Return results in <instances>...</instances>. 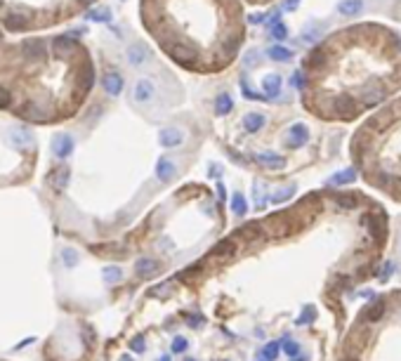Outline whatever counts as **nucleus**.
<instances>
[{"label":"nucleus","instance_id":"f03ea898","mask_svg":"<svg viewBox=\"0 0 401 361\" xmlns=\"http://www.w3.org/2000/svg\"><path fill=\"white\" fill-rule=\"evenodd\" d=\"M52 153H54L57 159H66V156H71V153H73V137H71V135H66V132L54 135V139H52Z\"/></svg>","mask_w":401,"mask_h":361},{"label":"nucleus","instance_id":"37998d69","mask_svg":"<svg viewBox=\"0 0 401 361\" xmlns=\"http://www.w3.org/2000/svg\"><path fill=\"white\" fill-rule=\"evenodd\" d=\"M160 361H170V356H163V359H160Z\"/></svg>","mask_w":401,"mask_h":361},{"label":"nucleus","instance_id":"6ab92c4d","mask_svg":"<svg viewBox=\"0 0 401 361\" xmlns=\"http://www.w3.org/2000/svg\"><path fill=\"white\" fill-rule=\"evenodd\" d=\"M102 276L106 283H118L121 279H123V269L116 267V265H109V267L102 269Z\"/></svg>","mask_w":401,"mask_h":361},{"label":"nucleus","instance_id":"a878e982","mask_svg":"<svg viewBox=\"0 0 401 361\" xmlns=\"http://www.w3.org/2000/svg\"><path fill=\"white\" fill-rule=\"evenodd\" d=\"M187 347H189L187 338H182V335H175V338H173V345H170V349H173V354H182V352H187Z\"/></svg>","mask_w":401,"mask_h":361},{"label":"nucleus","instance_id":"a19ab883","mask_svg":"<svg viewBox=\"0 0 401 361\" xmlns=\"http://www.w3.org/2000/svg\"><path fill=\"white\" fill-rule=\"evenodd\" d=\"M219 173H222V168H219V166H215V168L208 170V175H212V177H219Z\"/></svg>","mask_w":401,"mask_h":361},{"label":"nucleus","instance_id":"9d476101","mask_svg":"<svg viewBox=\"0 0 401 361\" xmlns=\"http://www.w3.org/2000/svg\"><path fill=\"white\" fill-rule=\"evenodd\" d=\"M10 139L15 142V146H31L33 144V132L29 128H12L10 130Z\"/></svg>","mask_w":401,"mask_h":361},{"label":"nucleus","instance_id":"7ed1b4c3","mask_svg":"<svg viewBox=\"0 0 401 361\" xmlns=\"http://www.w3.org/2000/svg\"><path fill=\"white\" fill-rule=\"evenodd\" d=\"M153 92H156V87H153L151 80H137L135 83V87H132V99L137 101V104H146V101H151L153 99Z\"/></svg>","mask_w":401,"mask_h":361},{"label":"nucleus","instance_id":"f3484780","mask_svg":"<svg viewBox=\"0 0 401 361\" xmlns=\"http://www.w3.org/2000/svg\"><path fill=\"white\" fill-rule=\"evenodd\" d=\"M243 125H246V130L248 132H257L264 125V116L262 114H248L246 118H243Z\"/></svg>","mask_w":401,"mask_h":361},{"label":"nucleus","instance_id":"c9c22d12","mask_svg":"<svg viewBox=\"0 0 401 361\" xmlns=\"http://www.w3.org/2000/svg\"><path fill=\"white\" fill-rule=\"evenodd\" d=\"M10 104V92L8 90H0V109H5Z\"/></svg>","mask_w":401,"mask_h":361},{"label":"nucleus","instance_id":"9b49d317","mask_svg":"<svg viewBox=\"0 0 401 361\" xmlns=\"http://www.w3.org/2000/svg\"><path fill=\"white\" fill-rule=\"evenodd\" d=\"M307 139H309V130H307L305 125H302V123L293 125L291 132H288V144H291V146H302Z\"/></svg>","mask_w":401,"mask_h":361},{"label":"nucleus","instance_id":"4c0bfd02","mask_svg":"<svg viewBox=\"0 0 401 361\" xmlns=\"http://www.w3.org/2000/svg\"><path fill=\"white\" fill-rule=\"evenodd\" d=\"M243 62H246V64H255V62H257V55H255V52H248V55L243 57Z\"/></svg>","mask_w":401,"mask_h":361},{"label":"nucleus","instance_id":"ddd939ff","mask_svg":"<svg viewBox=\"0 0 401 361\" xmlns=\"http://www.w3.org/2000/svg\"><path fill=\"white\" fill-rule=\"evenodd\" d=\"M232 210L236 217H243L248 213V203H246V196L241 194V191H234L232 196Z\"/></svg>","mask_w":401,"mask_h":361},{"label":"nucleus","instance_id":"aec40b11","mask_svg":"<svg viewBox=\"0 0 401 361\" xmlns=\"http://www.w3.org/2000/svg\"><path fill=\"white\" fill-rule=\"evenodd\" d=\"M69 180H71V168H69V166H59L57 170H54V184H57L59 189H64L66 184H69Z\"/></svg>","mask_w":401,"mask_h":361},{"label":"nucleus","instance_id":"4468645a","mask_svg":"<svg viewBox=\"0 0 401 361\" xmlns=\"http://www.w3.org/2000/svg\"><path fill=\"white\" fill-rule=\"evenodd\" d=\"M29 24V19L24 15H19V12H10L8 17H5V26H8L10 31H19V29H24Z\"/></svg>","mask_w":401,"mask_h":361},{"label":"nucleus","instance_id":"72a5a7b5","mask_svg":"<svg viewBox=\"0 0 401 361\" xmlns=\"http://www.w3.org/2000/svg\"><path fill=\"white\" fill-rule=\"evenodd\" d=\"M54 47H57V50H73V40L71 38H57V40H54Z\"/></svg>","mask_w":401,"mask_h":361},{"label":"nucleus","instance_id":"393cba45","mask_svg":"<svg viewBox=\"0 0 401 361\" xmlns=\"http://www.w3.org/2000/svg\"><path fill=\"white\" fill-rule=\"evenodd\" d=\"M232 253H234V241H229V238L212 248V255H232Z\"/></svg>","mask_w":401,"mask_h":361},{"label":"nucleus","instance_id":"412c9836","mask_svg":"<svg viewBox=\"0 0 401 361\" xmlns=\"http://www.w3.org/2000/svg\"><path fill=\"white\" fill-rule=\"evenodd\" d=\"M267 55H269L271 59H276V62H288V59L293 57V52L285 50V47H281V45H274V47H269V50H267Z\"/></svg>","mask_w":401,"mask_h":361},{"label":"nucleus","instance_id":"7c9ffc66","mask_svg":"<svg viewBox=\"0 0 401 361\" xmlns=\"http://www.w3.org/2000/svg\"><path fill=\"white\" fill-rule=\"evenodd\" d=\"M352 180H354V170L350 168V170H345V173L335 175L330 182H333V184H345V182H352Z\"/></svg>","mask_w":401,"mask_h":361},{"label":"nucleus","instance_id":"20e7f679","mask_svg":"<svg viewBox=\"0 0 401 361\" xmlns=\"http://www.w3.org/2000/svg\"><path fill=\"white\" fill-rule=\"evenodd\" d=\"M160 272V262L153 260V257H139L137 262H135V274L139 276V279H149V276L158 274Z\"/></svg>","mask_w":401,"mask_h":361},{"label":"nucleus","instance_id":"a211bd4d","mask_svg":"<svg viewBox=\"0 0 401 361\" xmlns=\"http://www.w3.org/2000/svg\"><path fill=\"white\" fill-rule=\"evenodd\" d=\"M257 161H260V163H264V166H269V168H283L285 166V161L281 159V156H276V153H257L255 156Z\"/></svg>","mask_w":401,"mask_h":361},{"label":"nucleus","instance_id":"0eeeda50","mask_svg":"<svg viewBox=\"0 0 401 361\" xmlns=\"http://www.w3.org/2000/svg\"><path fill=\"white\" fill-rule=\"evenodd\" d=\"M175 163L170 159H158V163H156V177H158V182H170L173 177H175Z\"/></svg>","mask_w":401,"mask_h":361},{"label":"nucleus","instance_id":"b1692460","mask_svg":"<svg viewBox=\"0 0 401 361\" xmlns=\"http://www.w3.org/2000/svg\"><path fill=\"white\" fill-rule=\"evenodd\" d=\"M88 19H92V22H109L111 15L106 8H97V10H90L88 12Z\"/></svg>","mask_w":401,"mask_h":361},{"label":"nucleus","instance_id":"473e14b6","mask_svg":"<svg viewBox=\"0 0 401 361\" xmlns=\"http://www.w3.org/2000/svg\"><path fill=\"white\" fill-rule=\"evenodd\" d=\"M130 347L135 349V354H142V352H144V347H146L144 338H142V335H135V338H132V342H130Z\"/></svg>","mask_w":401,"mask_h":361},{"label":"nucleus","instance_id":"a18cd8bd","mask_svg":"<svg viewBox=\"0 0 401 361\" xmlns=\"http://www.w3.org/2000/svg\"><path fill=\"white\" fill-rule=\"evenodd\" d=\"M83 3H92V0H83Z\"/></svg>","mask_w":401,"mask_h":361},{"label":"nucleus","instance_id":"79ce46f5","mask_svg":"<svg viewBox=\"0 0 401 361\" xmlns=\"http://www.w3.org/2000/svg\"><path fill=\"white\" fill-rule=\"evenodd\" d=\"M121 361H132V356H123V359H121Z\"/></svg>","mask_w":401,"mask_h":361},{"label":"nucleus","instance_id":"dca6fc26","mask_svg":"<svg viewBox=\"0 0 401 361\" xmlns=\"http://www.w3.org/2000/svg\"><path fill=\"white\" fill-rule=\"evenodd\" d=\"M59 257H62V262H64V267H76L78 260H80L78 250H76V248H69V246H64L62 250H59Z\"/></svg>","mask_w":401,"mask_h":361},{"label":"nucleus","instance_id":"5701e85b","mask_svg":"<svg viewBox=\"0 0 401 361\" xmlns=\"http://www.w3.org/2000/svg\"><path fill=\"white\" fill-rule=\"evenodd\" d=\"M253 196H255V205L262 210L264 205H267V198H269V196L264 194V184H262V182H257L255 187H253Z\"/></svg>","mask_w":401,"mask_h":361},{"label":"nucleus","instance_id":"39448f33","mask_svg":"<svg viewBox=\"0 0 401 361\" xmlns=\"http://www.w3.org/2000/svg\"><path fill=\"white\" fill-rule=\"evenodd\" d=\"M160 139V146H165V149H173V146H180L184 142V135L180 128H163L158 135Z\"/></svg>","mask_w":401,"mask_h":361},{"label":"nucleus","instance_id":"ea45409f","mask_svg":"<svg viewBox=\"0 0 401 361\" xmlns=\"http://www.w3.org/2000/svg\"><path fill=\"white\" fill-rule=\"evenodd\" d=\"M217 196L222 198V201L226 198V189H224V184H222V182H217Z\"/></svg>","mask_w":401,"mask_h":361},{"label":"nucleus","instance_id":"f704fd0d","mask_svg":"<svg viewBox=\"0 0 401 361\" xmlns=\"http://www.w3.org/2000/svg\"><path fill=\"white\" fill-rule=\"evenodd\" d=\"M187 324H189L191 328H201V326H203V317H201V314H194V317L187 319Z\"/></svg>","mask_w":401,"mask_h":361},{"label":"nucleus","instance_id":"2f4dec72","mask_svg":"<svg viewBox=\"0 0 401 361\" xmlns=\"http://www.w3.org/2000/svg\"><path fill=\"white\" fill-rule=\"evenodd\" d=\"M271 36L276 38V40H283V38L288 36V29H285L283 24H278V22L271 24Z\"/></svg>","mask_w":401,"mask_h":361},{"label":"nucleus","instance_id":"cd10ccee","mask_svg":"<svg viewBox=\"0 0 401 361\" xmlns=\"http://www.w3.org/2000/svg\"><path fill=\"white\" fill-rule=\"evenodd\" d=\"M278 356V342H269L262 349V361H274Z\"/></svg>","mask_w":401,"mask_h":361},{"label":"nucleus","instance_id":"423d86ee","mask_svg":"<svg viewBox=\"0 0 401 361\" xmlns=\"http://www.w3.org/2000/svg\"><path fill=\"white\" fill-rule=\"evenodd\" d=\"M146 59H149V47L144 43H135L128 47V62L132 66H142Z\"/></svg>","mask_w":401,"mask_h":361},{"label":"nucleus","instance_id":"e433bc0d","mask_svg":"<svg viewBox=\"0 0 401 361\" xmlns=\"http://www.w3.org/2000/svg\"><path fill=\"white\" fill-rule=\"evenodd\" d=\"M293 85H295V87H302V85H305V80H302V73H295V76H293Z\"/></svg>","mask_w":401,"mask_h":361},{"label":"nucleus","instance_id":"bb28decb","mask_svg":"<svg viewBox=\"0 0 401 361\" xmlns=\"http://www.w3.org/2000/svg\"><path fill=\"white\" fill-rule=\"evenodd\" d=\"M22 47L26 50V55H29V57H38V55H40V50H43L40 40H26Z\"/></svg>","mask_w":401,"mask_h":361},{"label":"nucleus","instance_id":"f257e3e1","mask_svg":"<svg viewBox=\"0 0 401 361\" xmlns=\"http://www.w3.org/2000/svg\"><path fill=\"white\" fill-rule=\"evenodd\" d=\"M357 146L366 177L401 198V101L364 125Z\"/></svg>","mask_w":401,"mask_h":361},{"label":"nucleus","instance_id":"6e6552de","mask_svg":"<svg viewBox=\"0 0 401 361\" xmlns=\"http://www.w3.org/2000/svg\"><path fill=\"white\" fill-rule=\"evenodd\" d=\"M102 85L109 94H121V90H123V78H121V73L109 71V73H104Z\"/></svg>","mask_w":401,"mask_h":361},{"label":"nucleus","instance_id":"2eb2a0df","mask_svg":"<svg viewBox=\"0 0 401 361\" xmlns=\"http://www.w3.org/2000/svg\"><path fill=\"white\" fill-rule=\"evenodd\" d=\"M232 107H234V101H232V97H229V92H219L217 99H215V111H217V116L229 114Z\"/></svg>","mask_w":401,"mask_h":361},{"label":"nucleus","instance_id":"c756f323","mask_svg":"<svg viewBox=\"0 0 401 361\" xmlns=\"http://www.w3.org/2000/svg\"><path fill=\"white\" fill-rule=\"evenodd\" d=\"M295 194V187H288V189H281V191H276V194H274V198H271V201L274 203H283L285 198H291V196Z\"/></svg>","mask_w":401,"mask_h":361},{"label":"nucleus","instance_id":"c85d7f7f","mask_svg":"<svg viewBox=\"0 0 401 361\" xmlns=\"http://www.w3.org/2000/svg\"><path fill=\"white\" fill-rule=\"evenodd\" d=\"M283 349H285V354H288V356H293V359H295V356L300 354L298 342H293L291 338H283Z\"/></svg>","mask_w":401,"mask_h":361},{"label":"nucleus","instance_id":"c03bdc74","mask_svg":"<svg viewBox=\"0 0 401 361\" xmlns=\"http://www.w3.org/2000/svg\"><path fill=\"white\" fill-rule=\"evenodd\" d=\"M184 361H198V359H184Z\"/></svg>","mask_w":401,"mask_h":361},{"label":"nucleus","instance_id":"4be33fe9","mask_svg":"<svg viewBox=\"0 0 401 361\" xmlns=\"http://www.w3.org/2000/svg\"><path fill=\"white\" fill-rule=\"evenodd\" d=\"M337 10H340V15H359V10H361V0H342Z\"/></svg>","mask_w":401,"mask_h":361},{"label":"nucleus","instance_id":"58836bf2","mask_svg":"<svg viewBox=\"0 0 401 361\" xmlns=\"http://www.w3.org/2000/svg\"><path fill=\"white\" fill-rule=\"evenodd\" d=\"M300 5V0H285L283 3V10H295Z\"/></svg>","mask_w":401,"mask_h":361},{"label":"nucleus","instance_id":"f8f14e48","mask_svg":"<svg viewBox=\"0 0 401 361\" xmlns=\"http://www.w3.org/2000/svg\"><path fill=\"white\" fill-rule=\"evenodd\" d=\"M262 87H264V97H276L278 90H281V78H278L276 73H269L262 80Z\"/></svg>","mask_w":401,"mask_h":361},{"label":"nucleus","instance_id":"1a4fd4ad","mask_svg":"<svg viewBox=\"0 0 401 361\" xmlns=\"http://www.w3.org/2000/svg\"><path fill=\"white\" fill-rule=\"evenodd\" d=\"M170 55H173V59L175 62H180L182 66H191L194 64V57H191V50L187 47V45L182 43H175V45H170Z\"/></svg>","mask_w":401,"mask_h":361}]
</instances>
